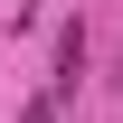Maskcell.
Wrapping results in <instances>:
<instances>
[{"label":"cell","mask_w":123,"mask_h":123,"mask_svg":"<svg viewBox=\"0 0 123 123\" xmlns=\"http://www.w3.org/2000/svg\"><path fill=\"white\" fill-rule=\"evenodd\" d=\"M76 76H85V19H66V29H57V76H47V95L66 104V95H76Z\"/></svg>","instance_id":"cell-1"},{"label":"cell","mask_w":123,"mask_h":123,"mask_svg":"<svg viewBox=\"0 0 123 123\" xmlns=\"http://www.w3.org/2000/svg\"><path fill=\"white\" fill-rule=\"evenodd\" d=\"M19 123H57V95H29V104H19Z\"/></svg>","instance_id":"cell-2"}]
</instances>
